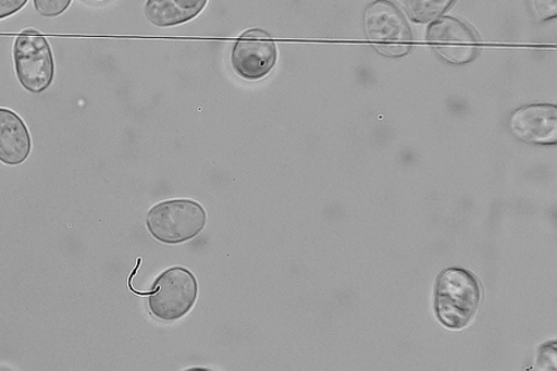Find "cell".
<instances>
[{
    "label": "cell",
    "mask_w": 557,
    "mask_h": 371,
    "mask_svg": "<svg viewBox=\"0 0 557 371\" xmlns=\"http://www.w3.org/2000/svg\"><path fill=\"white\" fill-rule=\"evenodd\" d=\"M482 301L479 279L470 271L451 268L437 279L435 310L437 319L448 330L467 327L478 314Z\"/></svg>",
    "instance_id": "cell-1"
},
{
    "label": "cell",
    "mask_w": 557,
    "mask_h": 371,
    "mask_svg": "<svg viewBox=\"0 0 557 371\" xmlns=\"http://www.w3.org/2000/svg\"><path fill=\"white\" fill-rule=\"evenodd\" d=\"M208 222V213L191 200H172L151 208L147 227L152 237L164 244H182L199 235Z\"/></svg>",
    "instance_id": "cell-2"
},
{
    "label": "cell",
    "mask_w": 557,
    "mask_h": 371,
    "mask_svg": "<svg viewBox=\"0 0 557 371\" xmlns=\"http://www.w3.org/2000/svg\"><path fill=\"white\" fill-rule=\"evenodd\" d=\"M149 309L163 321H177L193 310L199 296V283L190 270L174 267L168 269L152 285Z\"/></svg>",
    "instance_id": "cell-3"
},
{
    "label": "cell",
    "mask_w": 557,
    "mask_h": 371,
    "mask_svg": "<svg viewBox=\"0 0 557 371\" xmlns=\"http://www.w3.org/2000/svg\"><path fill=\"white\" fill-rule=\"evenodd\" d=\"M14 67L21 85L32 94L47 90L55 76L50 44L42 35H20L13 47Z\"/></svg>",
    "instance_id": "cell-4"
},
{
    "label": "cell",
    "mask_w": 557,
    "mask_h": 371,
    "mask_svg": "<svg viewBox=\"0 0 557 371\" xmlns=\"http://www.w3.org/2000/svg\"><path fill=\"white\" fill-rule=\"evenodd\" d=\"M426 40L445 61L463 65L478 57L479 36L465 23L443 17L429 26Z\"/></svg>",
    "instance_id": "cell-5"
},
{
    "label": "cell",
    "mask_w": 557,
    "mask_h": 371,
    "mask_svg": "<svg viewBox=\"0 0 557 371\" xmlns=\"http://www.w3.org/2000/svg\"><path fill=\"white\" fill-rule=\"evenodd\" d=\"M276 59V45L271 35L253 29L242 35L232 51L231 62L238 76L258 81L272 71Z\"/></svg>",
    "instance_id": "cell-6"
},
{
    "label": "cell",
    "mask_w": 557,
    "mask_h": 371,
    "mask_svg": "<svg viewBox=\"0 0 557 371\" xmlns=\"http://www.w3.org/2000/svg\"><path fill=\"white\" fill-rule=\"evenodd\" d=\"M510 131L520 141L537 145H556V106L530 104L519 108L510 118Z\"/></svg>",
    "instance_id": "cell-7"
},
{
    "label": "cell",
    "mask_w": 557,
    "mask_h": 371,
    "mask_svg": "<svg viewBox=\"0 0 557 371\" xmlns=\"http://www.w3.org/2000/svg\"><path fill=\"white\" fill-rule=\"evenodd\" d=\"M364 30L376 45L408 44L411 33L406 16L389 0H376L366 9Z\"/></svg>",
    "instance_id": "cell-8"
},
{
    "label": "cell",
    "mask_w": 557,
    "mask_h": 371,
    "mask_svg": "<svg viewBox=\"0 0 557 371\" xmlns=\"http://www.w3.org/2000/svg\"><path fill=\"white\" fill-rule=\"evenodd\" d=\"M32 135L22 118L0 108V162L8 166L23 164L32 152Z\"/></svg>",
    "instance_id": "cell-9"
},
{
    "label": "cell",
    "mask_w": 557,
    "mask_h": 371,
    "mask_svg": "<svg viewBox=\"0 0 557 371\" xmlns=\"http://www.w3.org/2000/svg\"><path fill=\"white\" fill-rule=\"evenodd\" d=\"M209 0H148V20L160 28L184 24L199 15Z\"/></svg>",
    "instance_id": "cell-10"
},
{
    "label": "cell",
    "mask_w": 557,
    "mask_h": 371,
    "mask_svg": "<svg viewBox=\"0 0 557 371\" xmlns=\"http://www.w3.org/2000/svg\"><path fill=\"white\" fill-rule=\"evenodd\" d=\"M455 0H407L408 13L412 21L428 23L436 21Z\"/></svg>",
    "instance_id": "cell-11"
},
{
    "label": "cell",
    "mask_w": 557,
    "mask_h": 371,
    "mask_svg": "<svg viewBox=\"0 0 557 371\" xmlns=\"http://www.w3.org/2000/svg\"><path fill=\"white\" fill-rule=\"evenodd\" d=\"M72 0H34L36 12L45 17H57L67 11Z\"/></svg>",
    "instance_id": "cell-12"
},
{
    "label": "cell",
    "mask_w": 557,
    "mask_h": 371,
    "mask_svg": "<svg viewBox=\"0 0 557 371\" xmlns=\"http://www.w3.org/2000/svg\"><path fill=\"white\" fill-rule=\"evenodd\" d=\"M532 9L536 21L554 20L557 15V0H532Z\"/></svg>",
    "instance_id": "cell-13"
},
{
    "label": "cell",
    "mask_w": 557,
    "mask_h": 371,
    "mask_svg": "<svg viewBox=\"0 0 557 371\" xmlns=\"http://www.w3.org/2000/svg\"><path fill=\"white\" fill-rule=\"evenodd\" d=\"M376 49L385 57L401 58L410 52L411 47L409 44H385L376 45Z\"/></svg>",
    "instance_id": "cell-14"
},
{
    "label": "cell",
    "mask_w": 557,
    "mask_h": 371,
    "mask_svg": "<svg viewBox=\"0 0 557 371\" xmlns=\"http://www.w3.org/2000/svg\"><path fill=\"white\" fill-rule=\"evenodd\" d=\"M26 3L28 0H0V21L21 12Z\"/></svg>",
    "instance_id": "cell-15"
},
{
    "label": "cell",
    "mask_w": 557,
    "mask_h": 371,
    "mask_svg": "<svg viewBox=\"0 0 557 371\" xmlns=\"http://www.w3.org/2000/svg\"><path fill=\"white\" fill-rule=\"evenodd\" d=\"M23 34L33 36V35H39V32H36L34 29H28V30L23 32Z\"/></svg>",
    "instance_id": "cell-16"
},
{
    "label": "cell",
    "mask_w": 557,
    "mask_h": 371,
    "mask_svg": "<svg viewBox=\"0 0 557 371\" xmlns=\"http://www.w3.org/2000/svg\"><path fill=\"white\" fill-rule=\"evenodd\" d=\"M94 2H100V0H94Z\"/></svg>",
    "instance_id": "cell-17"
}]
</instances>
